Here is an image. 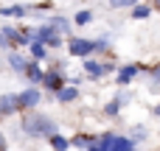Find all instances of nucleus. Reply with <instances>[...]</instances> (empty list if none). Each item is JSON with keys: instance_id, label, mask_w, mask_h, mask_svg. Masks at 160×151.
I'll list each match as a JSON object with an SVG mask.
<instances>
[{"instance_id": "obj_8", "label": "nucleus", "mask_w": 160, "mask_h": 151, "mask_svg": "<svg viewBox=\"0 0 160 151\" xmlns=\"http://www.w3.org/2000/svg\"><path fill=\"white\" fill-rule=\"evenodd\" d=\"M143 67L141 64H124L121 70H118V76H115V81L121 84V87H127V84H132L135 78H138V73H141Z\"/></svg>"}, {"instance_id": "obj_5", "label": "nucleus", "mask_w": 160, "mask_h": 151, "mask_svg": "<svg viewBox=\"0 0 160 151\" xmlns=\"http://www.w3.org/2000/svg\"><path fill=\"white\" fill-rule=\"evenodd\" d=\"M82 70H84V76H90L93 81H98V78H104L110 70H115V64H101L98 59L84 56V59H82Z\"/></svg>"}, {"instance_id": "obj_23", "label": "nucleus", "mask_w": 160, "mask_h": 151, "mask_svg": "<svg viewBox=\"0 0 160 151\" xmlns=\"http://www.w3.org/2000/svg\"><path fill=\"white\" fill-rule=\"evenodd\" d=\"M129 137H132L135 143H141V140H146V129H132V132H129Z\"/></svg>"}, {"instance_id": "obj_20", "label": "nucleus", "mask_w": 160, "mask_h": 151, "mask_svg": "<svg viewBox=\"0 0 160 151\" xmlns=\"http://www.w3.org/2000/svg\"><path fill=\"white\" fill-rule=\"evenodd\" d=\"M73 22H76V25H90V22H93V11H90V8H82V11H76Z\"/></svg>"}, {"instance_id": "obj_15", "label": "nucleus", "mask_w": 160, "mask_h": 151, "mask_svg": "<svg viewBox=\"0 0 160 151\" xmlns=\"http://www.w3.org/2000/svg\"><path fill=\"white\" fill-rule=\"evenodd\" d=\"M0 14L3 17H25V14H31V6H3Z\"/></svg>"}, {"instance_id": "obj_26", "label": "nucleus", "mask_w": 160, "mask_h": 151, "mask_svg": "<svg viewBox=\"0 0 160 151\" xmlns=\"http://www.w3.org/2000/svg\"><path fill=\"white\" fill-rule=\"evenodd\" d=\"M152 112H155V115H158V118H160V104H158V106H155V109H152Z\"/></svg>"}, {"instance_id": "obj_4", "label": "nucleus", "mask_w": 160, "mask_h": 151, "mask_svg": "<svg viewBox=\"0 0 160 151\" xmlns=\"http://www.w3.org/2000/svg\"><path fill=\"white\" fill-rule=\"evenodd\" d=\"M39 101H42V90H39L37 84H31V87H25L22 92H17L20 112H25V109H37V106H39Z\"/></svg>"}, {"instance_id": "obj_7", "label": "nucleus", "mask_w": 160, "mask_h": 151, "mask_svg": "<svg viewBox=\"0 0 160 151\" xmlns=\"http://www.w3.org/2000/svg\"><path fill=\"white\" fill-rule=\"evenodd\" d=\"M65 84H68V78L62 76V67L48 70V73H45V78H42V87H45L48 92H56V90H62Z\"/></svg>"}, {"instance_id": "obj_1", "label": "nucleus", "mask_w": 160, "mask_h": 151, "mask_svg": "<svg viewBox=\"0 0 160 151\" xmlns=\"http://www.w3.org/2000/svg\"><path fill=\"white\" fill-rule=\"evenodd\" d=\"M20 129H22V134H25V137H34V140H48L51 134H56V132H59L56 120H53V118H48V115H42V112H37V109H25Z\"/></svg>"}, {"instance_id": "obj_3", "label": "nucleus", "mask_w": 160, "mask_h": 151, "mask_svg": "<svg viewBox=\"0 0 160 151\" xmlns=\"http://www.w3.org/2000/svg\"><path fill=\"white\" fill-rule=\"evenodd\" d=\"M34 39L45 42L48 48H59V45H62V34H59V28H56V25H51V22H45V25L34 28Z\"/></svg>"}, {"instance_id": "obj_24", "label": "nucleus", "mask_w": 160, "mask_h": 151, "mask_svg": "<svg viewBox=\"0 0 160 151\" xmlns=\"http://www.w3.org/2000/svg\"><path fill=\"white\" fill-rule=\"evenodd\" d=\"M0 151H6V137H3V132H0Z\"/></svg>"}, {"instance_id": "obj_21", "label": "nucleus", "mask_w": 160, "mask_h": 151, "mask_svg": "<svg viewBox=\"0 0 160 151\" xmlns=\"http://www.w3.org/2000/svg\"><path fill=\"white\" fill-rule=\"evenodd\" d=\"M107 50H110V36L93 39V56H96V53H107Z\"/></svg>"}, {"instance_id": "obj_13", "label": "nucleus", "mask_w": 160, "mask_h": 151, "mask_svg": "<svg viewBox=\"0 0 160 151\" xmlns=\"http://www.w3.org/2000/svg\"><path fill=\"white\" fill-rule=\"evenodd\" d=\"M28 50H31V56L39 62V59H48V45L45 42H39V39H31L28 42Z\"/></svg>"}, {"instance_id": "obj_10", "label": "nucleus", "mask_w": 160, "mask_h": 151, "mask_svg": "<svg viewBox=\"0 0 160 151\" xmlns=\"http://www.w3.org/2000/svg\"><path fill=\"white\" fill-rule=\"evenodd\" d=\"M22 78H25L28 84H42V78H45V70L39 67V62H37V59H34V62H28V67H25Z\"/></svg>"}, {"instance_id": "obj_16", "label": "nucleus", "mask_w": 160, "mask_h": 151, "mask_svg": "<svg viewBox=\"0 0 160 151\" xmlns=\"http://www.w3.org/2000/svg\"><path fill=\"white\" fill-rule=\"evenodd\" d=\"M48 22H51V25H56L62 36H70V20H68V17H59V14H53V17H48Z\"/></svg>"}, {"instance_id": "obj_25", "label": "nucleus", "mask_w": 160, "mask_h": 151, "mask_svg": "<svg viewBox=\"0 0 160 151\" xmlns=\"http://www.w3.org/2000/svg\"><path fill=\"white\" fill-rule=\"evenodd\" d=\"M152 8H158V11H160V0H152Z\"/></svg>"}, {"instance_id": "obj_11", "label": "nucleus", "mask_w": 160, "mask_h": 151, "mask_svg": "<svg viewBox=\"0 0 160 151\" xmlns=\"http://www.w3.org/2000/svg\"><path fill=\"white\" fill-rule=\"evenodd\" d=\"M6 62H8V67H11L17 76H22V73H25V67H28V59H25L22 53H17V50H8Z\"/></svg>"}, {"instance_id": "obj_19", "label": "nucleus", "mask_w": 160, "mask_h": 151, "mask_svg": "<svg viewBox=\"0 0 160 151\" xmlns=\"http://www.w3.org/2000/svg\"><path fill=\"white\" fill-rule=\"evenodd\" d=\"M124 98H127V95H115V98H112V101L104 106V112H107L110 118H115V115L121 112V106H124Z\"/></svg>"}, {"instance_id": "obj_12", "label": "nucleus", "mask_w": 160, "mask_h": 151, "mask_svg": "<svg viewBox=\"0 0 160 151\" xmlns=\"http://www.w3.org/2000/svg\"><path fill=\"white\" fill-rule=\"evenodd\" d=\"M53 95H56V101H59V104H73V101L79 98V90H76V84H70V81H68V84H65L62 90H56Z\"/></svg>"}, {"instance_id": "obj_17", "label": "nucleus", "mask_w": 160, "mask_h": 151, "mask_svg": "<svg viewBox=\"0 0 160 151\" xmlns=\"http://www.w3.org/2000/svg\"><path fill=\"white\" fill-rule=\"evenodd\" d=\"M152 14V3H135L132 6V20H149Z\"/></svg>"}, {"instance_id": "obj_2", "label": "nucleus", "mask_w": 160, "mask_h": 151, "mask_svg": "<svg viewBox=\"0 0 160 151\" xmlns=\"http://www.w3.org/2000/svg\"><path fill=\"white\" fill-rule=\"evenodd\" d=\"M87 151H138V143L127 134H118V132H104V134H96L93 146Z\"/></svg>"}, {"instance_id": "obj_14", "label": "nucleus", "mask_w": 160, "mask_h": 151, "mask_svg": "<svg viewBox=\"0 0 160 151\" xmlns=\"http://www.w3.org/2000/svg\"><path fill=\"white\" fill-rule=\"evenodd\" d=\"M93 140H96V134H73L70 137V149H90L93 146Z\"/></svg>"}, {"instance_id": "obj_6", "label": "nucleus", "mask_w": 160, "mask_h": 151, "mask_svg": "<svg viewBox=\"0 0 160 151\" xmlns=\"http://www.w3.org/2000/svg\"><path fill=\"white\" fill-rule=\"evenodd\" d=\"M68 53H70V56H76V59L93 56V39H84V36H70V39H68Z\"/></svg>"}, {"instance_id": "obj_9", "label": "nucleus", "mask_w": 160, "mask_h": 151, "mask_svg": "<svg viewBox=\"0 0 160 151\" xmlns=\"http://www.w3.org/2000/svg\"><path fill=\"white\" fill-rule=\"evenodd\" d=\"M14 112H20L17 92H6V95H0V118H8V115H14Z\"/></svg>"}, {"instance_id": "obj_18", "label": "nucleus", "mask_w": 160, "mask_h": 151, "mask_svg": "<svg viewBox=\"0 0 160 151\" xmlns=\"http://www.w3.org/2000/svg\"><path fill=\"white\" fill-rule=\"evenodd\" d=\"M48 143H51V149H53V151H68V149H70V140H68V137H62L59 132H56V134H51V137H48Z\"/></svg>"}, {"instance_id": "obj_22", "label": "nucleus", "mask_w": 160, "mask_h": 151, "mask_svg": "<svg viewBox=\"0 0 160 151\" xmlns=\"http://www.w3.org/2000/svg\"><path fill=\"white\" fill-rule=\"evenodd\" d=\"M135 3H141V0H110L112 8H132Z\"/></svg>"}]
</instances>
